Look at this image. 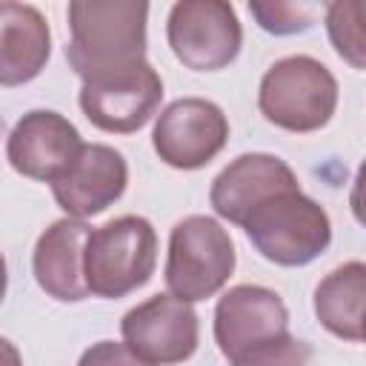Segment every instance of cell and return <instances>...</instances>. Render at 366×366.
I'll return each mask as SVG.
<instances>
[{
    "label": "cell",
    "mask_w": 366,
    "mask_h": 366,
    "mask_svg": "<svg viewBox=\"0 0 366 366\" xmlns=\"http://www.w3.org/2000/svg\"><path fill=\"white\" fill-rule=\"evenodd\" d=\"M289 337V312L266 286H232L214 306V340L229 363Z\"/></svg>",
    "instance_id": "9"
},
{
    "label": "cell",
    "mask_w": 366,
    "mask_h": 366,
    "mask_svg": "<svg viewBox=\"0 0 366 366\" xmlns=\"http://www.w3.org/2000/svg\"><path fill=\"white\" fill-rule=\"evenodd\" d=\"M234 243L229 232L206 214H189L174 223L166 254V289L169 295L197 303L217 295L234 272Z\"/></svg>",
    "instance_id": "5"
},
{
    "label": "cell",
    "mask_w": 366,
    "mask_h": 366,
    "mask_svg": "<svg viewBox=\"0 0 366 366\" xmlns=\"http://www.w3.org/2000/svg\"><path fill=\"white\" fill-rule=\"evenodd\" d=\"M363 229H366V226H363Z\"/></svg>",
    "instance_id": "22"
},
{
    "label": "cell",
    "mask_w": 366,
    "mask_h": 366,
    "mask_svg": "<svg viewBox=\"0 0 366 366\" xmlns=\"http://www.w3.org/2000/svg\"><path fill=\"white\" fill-rule=\"evenodd\" d=\"M123 343L152 366H174L194 355L200 323L192 303L174 295H154L120 320Z\"/></svg>",
    "instance_id": "10"
},
{
    "label": "cell",
    "mask_w": 366,
    "mask_h": 366,
    "mask_svg": "<svg viewBox=\"0 0 366 366\" xmlns=\"http://www.w3.org/2000/svg\"><path fill=\"white\" fill-rule=\"evenodd\" d=\"M80 109L92 126L112 134H132L143 129L163 100V80L152 63L109 71L80 86Z\"/></svg>",
    "instance_id": "7"
},
{
    "label": "cell",
    "mask_w": 366,
    "mask_h": 366,
    "mask_svg": "<svg viewBox=\"0 0 366 366\" xmlns=\"http://www.w3.org/2000/svg\"><path fill=\"white\" fill-rule=\"evenodd\" d=\"M83 146L86 143L69 117L51 109H34L9 132L6 157L17 174L54 183L71 169Z\"/></svg>",
    "instance_id": "11"
},
{
    "label": "cell",
    "mask_w": 366,
    "mask_h": 366,
    "mask_svg": "<svg viewBox=\"0 0 366 366\" xmlns=\"http://www.w3.org/2000/svg\"><path fill=\"white\" fill-rule=\"evenodd\" d=\"M315 315L340 340H360L366 317V263L349 260L332 269L315 289Z\"/></svg>",
    "instance_id": "16"
},
{
    "label": "cell",
    "mask_w": 366,
    "mask_h": 366,
    "mask_svg": "<svg viewBox=\"0 0 366 366\" xmlns=\"http://www.w3.org/2000/svg\"><path fill=\"white\" fill-rule=\"evenodd\" d=\"M149 6L134 0L69 3V69L80 80L146 63Z\"/></svg>",
    "instance_id": "1"
},
{
    "label": "cell",
    "mask_w": 366,
    "mask_h": 366,
    "mask_svg": "<svg viewBox=\"0 0 366 366\" xmlns=\"http://www.w3.org/2000/svg\"><path fill=\"white\" fill-rule=\"evenodd\" d=\"M252 246L277 266H306L332 243V220L326 209L300 192L280 189L260 200L240 223Z\"/></svg>",
    "instance_id": "2"
},
{
    "label": "cell",
    "mask_w": 366,
    "mask_h": 366,
    "mask_svg": "<svg viewBox=\"0 0 366 366\" xmlns=\"http://www.w3.org/2000/svg\"><path fill=\"white\" fill-rule=\"evenodd\" d=\"M326 34L340 60L366 69V0H335L326 6Z\"/></svg>",
    "instance_id": "17"
},
{
    "label": "cell",
    "mask_w": 366,
    "mask_h": 366,
    "mask_svg": "<svg viewBox=\"0 0 366 366\" xmlns=\"http://www.w3.org/2000/svg\"><path fill=\"white\" fill-rule=\"evenodd\" d=\"M292 186H300V183L286 160L266 154V152H249V154L234 157L212 180L209 203L223 220L240 226L260 200H266L269 194L280 189H292Z\"/></svg>",
    "instance_id": "14"
},
{
    "label": "cell",
    "mask_w": 366,
    "mask_h": 366,
    "mask_svg": "<svg viewBox=\"0 0 366 366\" xmlns=\"http://www.w3.org/2000/svg\"><path fill=\"white\" fill-rule=\"evenodd\" d=\"M157 266L154 226L140 214H123L92 229L86 243V286L114 300L149 283Z\"/></svg>",
    "instance_id": "4"
},
{
    "label": "cell",
    "mask_w": 366,
    "mask_h": 366,
    "mask_svg": "<svg viewBox=\"0 0 366 366\" xmlns=\"http://www.w3.org/2000/svg\"><path fill=\"white\" fill-rule=\"evenodd\" d=\"M77 366H152L146 363L137 352H132L126 343H117V340H100V343H92Z\"/></svg>",
    "instance_id": "20"
},
{
    "label": "cell",
    "mask_w": 366,
    "mask_h": 366,
    "mask_svg": "<svg viewBox=\"0 0 366 366\" xmlns=\"http://www.w3.org/2000/svg\"><path fill=\"white\" fill-rule=\"evenodd\" d=\"M166 37L186 69L217 71L237 57L243 29L234 6L223 0H183L169 11Z\"/></svg>",
    "instance_id": "6"
},
{
    "label": "cell",
    "mask_w": 366,
    "mask_h": 366,
    "mask_svg": "<svg viewBox=\"0 0 366 366\" xmlns=\"http://www.w3.org/2000/svg\"><path fill=\"white\" fill-rule=\"evenodd\" d=\"M309 360H312V346L289 335V337L269 343L229 366H309Z\"/></svg>",
    "instance_id": "19"
},
{
    "label": "cell",
    "mask_w": 366,
    "mask_h": 366,
    "mask_svg": "<svg viewBox=\"0 0 366 366\" xmlns=\"http://www.w3.org/2000/svg\"><path fill=\"white\" fill-rule=\"evenodd\" d=\"M129 183L126 157L106 143H86L71 169L51 183L57 206L77 220L106 212Z\"/></svg>",
    "instance_id": "12"
},
{
    "label": "cell",
    "mask_w": 366,
    "mask_h": 366,
    "mask_svg": "<svg viewBox=\"0 0 366 366\" xmlns=\"http://www.w3.org/2000/svg\"><path fill=\"white\" fill-rule=\"evenodd\" d=\"M360 340H366V317H363V335H360Z\"/></svg>",
    "instance_id": "21"
},
{
    "label": "cell",
    "mask_w": 366,
    "mask_h": 366,
    "mask_svg": "<svg viewBox=\"0 0 366 366\" xmlns=\"http://www.w3.org/2000/svg\"><path fill=\"white\" fill-rule=\"evenodd\" d=\"M252 17L269 34H297L315 23L317 9L303 3H249Z\"/></svg>",
    "instance_id": "18"
},
{
    "label": "cell",
    "mask_w": 366,
    "mask_h": 366,
    "mask_svg": "<svg viewBox=\"0 0 366 366\" xmlns=\"http://www.w3.org/2000/svg\"><path fill=\"white\" fill-rule=\"evenodd\" d=\"M92 226L77 217L54 220L34 243L31 272L37 286L63 303H77L89 292L86 286V243Z\"/></svg>",
    "instance_id": "13"
},
{
    "label": "cell",
    "mask_w": 366,
    "mask_h": 366,
    "mask_svg": "<svg viewBox=\"0 0 366 366\" xmlns=\"http://www.w3.org/2000/svg\"><path fill=\"white\" fill-rule=\"evenodd\" d=\"M229 140V120L223 109L206 97H180L169 103L154 123L152 146L157 157L183 172L203 169Z\"/></svg>",
    "instance_id": "8"
},
{
    "label": "cell",
    "mask_w": 366,
    "mask_h": 366,
    "mask_svg": "<svg viewBox=\"0 0 366 366\" xmlns=\"http://www.w3.org/2000/svg\"><path fill=\"white\" fill-rule=\"evenodd\" d=\"M51 54L46 17L26 3L0 6V83L6 89L34 80Z\"/></svg>",
    "instance_id": "15"
},
{
    "label": "cell",
    "mask_w": 366,
    "mask_h": 366,
    "mask_svg": "<svg viewBox=\"0 0 366 366\" xmlns=\"http://www.w3.org/2000/svg\"><path fill=\"white\" fill-rule=\"evenodd\" d=\"M260 114L277 129L306 134L323 129L337 109L335 74L309 54H292L272 63L257 92Z\"/></svg>",
    "instance_id": "3"
}]
</instances>
